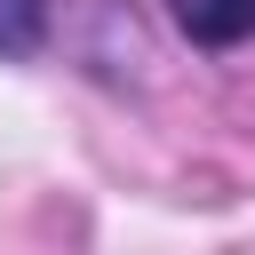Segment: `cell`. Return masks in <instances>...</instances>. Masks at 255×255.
<instances>
[{
	"label": "cell",
	"mask_w": 255,
	"mask_h": 255,
	"mask_svg": "<svg viewBox=\"0 0 255 255\" xmlns=\"http://www.w3.org/2000/svg\"><path fill=\"white\" fill-rule=\"evenodd\" d=\"M167 16H175V32L191 48H239V40H255V0H167Z\"/></svg>",
	"instance_id": "1"
},
{
	"label": "cell",
	"mask_w": 255,
	"mask_h": 255,
	"mask_svg": "<svg viewBox=\"0 0 255 255\" xmlns=\"http://www.w3.org/2000/svg\"><path fill=\"white\" fill-rule=\"evenodd\" d=\"M40 0H0V56H32L40 48Z\"/></svg>",
	"instance_id": "2"
}]
</instances>
